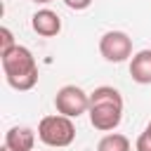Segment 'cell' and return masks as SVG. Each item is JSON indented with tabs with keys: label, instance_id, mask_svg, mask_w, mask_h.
Returning <instances> with one entry per match:
<instances>
[{
	"label": "cell",
	"instance_id": "7c38bea8",
	"mask_svg": "<svg viewBox=\"0 0 151 151\" xmlns=\"http://www.w3.org/2000/svg\"><path fill=\"white\" fill-rule=\"evenodd\" d=\"M64 5H66L68 9H76V12H80V9H87V7L92 5V0H64Z\"/></svg>",
	"mask_w": 151,
	"mask_h": 151
},
{
	"label": "cell",
	"instance_id": "3957f363",
	"mask_svg": "<svg viewBox=\"0 0 151 151\" xmlns=\"http://www.w3.org/2000/svg\"><path fill=\"white\" fill-rule=\"evenodd\" d=\"M38 139L52 149H64L68 144H73L76 139V125H73V118L68 116H45L40 123H38Z\"/></svg>",
	"mask_w": 151,
	"mask_h": 151
},
{
	"label": "cell",
	"instance_id": "8fae6325",
	"mask_svg": "<svg viewBox=\"0 0 151 151\" xmlns=\"http://www.w3.org/2000/svg\"><path fill=\"white\" fill-rule=\"evenodd\" d=\"M134 149H137V151H151V120H149V125L144 127V132L137 137Z\"/></svg>",
	"mask_w": 151,
	"mask_h": 151
},
{
	"label": "cell",
	"instance_id": "277c9868",
	"mask_svg": "<svg viewBox=\"0 0 151 151\" xmlns=\"http://www.w3.org/2000/svg\"><path fill=\"white\" fill-rule=\"evenodd\" d=\"M54 109L61 116L78 118L90 111V94L78 85H64L54 94Z\"/></svg>",
	"mask_w": 151,
	"mask_h": 151
},
{
	"label": "cell",
	"instance_id": "30bf717a",
	"mask_svg": "<svg viewBox=\"0 0 151 151\" xmlns=\"http://www.w3.org/2000/svg\"><path fill=\"white\" fill-rule=\"evenodd\" d=\"M12 47H17V42H14V35H12V31H9L7 26H2V28H0V54L9 52Z\"/></svg>",
	"mask_w": 151,
	"mask_h": 151
},
{
	"label": "cell",
	"instance_id": "4fadbf2b",
	"mask_svg": "<svg viewBox=\"0 0 151 151\" xmlns=\"http://www.w3.org/2000/svg\"><path fill=\"white\" fill-rule=\"evenodd\" d=\"M35 5H47V2H52V0H33Z\"/></svg>",
	"mask_w": 151,
	"mask_h": 151
},
{
	"label": "cell",
	"instance_id": "ba28073f",
	"mask_svg": "<svg viewBox=\"0 0 151 151\" xmlns=\"http://www.w3.org/2000/svg\"><path fill=\"white\" fill-rule=\"evenodd\" d=\"M130 76L139 85H151V50H139L130 59Z\"/></svg>",
	"mask_w": 151,
	"mask_h": 151
},
{
	"label": "cell",
	"instance_id": "7a4b0ae2",
	"mask_svg": "<svg viewBox=\"0 0 151 151\" xmlns=\"http://www.w3.org/2000/svg\"><path fill=\"white\" fill-rule=\"evenodd\" d=\"M90 123L99 132H111L123 120V97L116 87L101 85L90 92Z\"/></svg>",
	"mask_w": 151,
	"mask_h": 151
},
{
	"label": "cell",
	"instance_id": "8992f818",
	"mask_svg": "<svg viewBox=\"0 0 151 151\" xmlns=\"http://www.w3.org/2000/svg\"><path fill=\"white\" fill-rule=\"evenodd\" d=\"M31 26H33V31H35L38 35H42V38H54V35H59V31H61V19H59L57 12L42 7V9H38V12L31 17Z\"/></svg>",
	"mask_w": 151,
	"mask_h": 151
},
{
	"label": "cell",
	"instance_id": "9c48e42d",
	"mask_svg": "<svg viewBox=\"0 0 151 151\" xmlns=\"http://www.w3.org/2000/svg\"><path fill=\"white\" fill-rule=\"evenodd\" d=\"M97 151H130V139L120 132H109L99 139Z\"/></svg>",
	"mask_w": 151,
	"mask_h": 151
},
{
	"label": "cell",
	"instance_id": "5b68a950",
	"mask_svg": "<svg viewBox=\"0 0 151 151\" xmlns=\"http://www.w3.org/2000/svg\"><path fill=\"white\" fill-rule=\"evenodd\" d=\"M99 52L106 61L120 64L132 57V38L123 31H106L99 40Z\"/></svg>",
	"mask_w": 151,
	"mask_h": 151
},
{
	"label": "cell",
	"instance_id": "5bb4252c",
	"mask_svg": "<svg viewBox=\"0 0 151 151\" xmlns=\"http://www.w3.org/2000/svg\"><path fill=\"white\" fill-rule=\"evenodd\" d=\"M0 151H12V149H9V146H5V144H2V149H0Z\"/></svg>",
	"mask_w": 151,
	"mask_h": 151
},
{
	"label": "cell",
	"instance_id": "52a82bcc",
	"mask_svg": "<svg viewBox=\"0 0 151 151\" xmlns=\"http://www.w3.org/2000/svg\"><path fill=\"white\" fill-rule=\"evenodd\" d=\"M5 146H9L12 151H33L35 132L26 125H14L5 132Z\"/></svg>",
	"mask_w": 151,
	"mask_h": 151
},
{
	"label": "cell",
	"instance_id": "6da1fadb",
	"mask_svg": "<svg viewBox=\"0 0 151 151\" xmlns=\"http://www.w3.org/2000/svg\"><path fill=\"white\" fill-rule=\"evenodd\" d=\"M0 61H2V73H5V80L9 87H14L17 92H28L35 87L38 64H35V57L28 47L17 45L9 52L0 54Z\"/></svg>",
	"mask_w": 151,
	"mask_h": 151
}]
</instances>
